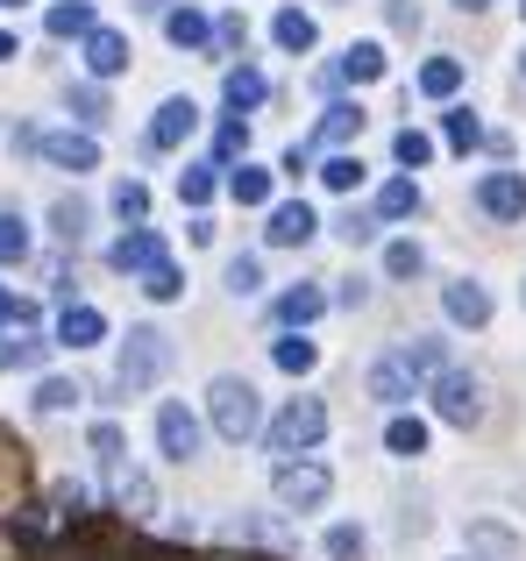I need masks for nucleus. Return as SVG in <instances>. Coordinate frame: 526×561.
Masks as SVG:
<instances>
[{
  "label": "nucleus",
  "instance_id": "nucleus-46",
  "mask_svg": "<svg viewBox=\"0 0 526 561\" xmlns=\"http://www.w3.org/2000/svg\"><path fill=\"white\" fill-rule=\"evenodd\" d=\"M385 14H391L399 36H420V0H385Z\"/></svg>",
  "mask_w": 526,
  "mask_h": 561
},
{
  "label": "nucleus",
  "instance_id": "nucleus-29",
  "mask_svg": "<svg viewBox=\"0 0 526 561\" xmlns=\"http://www.w3.org/2000/svg\"><path fill=\"white\" fill-rule=\"evenodd\" d=\"M85 228H93V206H85V199H57L50 206V234H57V242H79Z\"/></svg>",
  "mask_w": 526,
  "mask_h": 561
},
{
  "label": "nucleus",
  "instance_id": "nucleus-20",
  "mask_svg": "<svg viewBox=\"0 0 526 561\" xmlns=\"http://www.w3.org/2000/svg\"><path fill=\"white\" fill-rule=\"evenodd\" d=\"M413 85H420L427 100H456V93H462V57H448V50H442V57H427Z\"/></svg>",
  "mask_w": 526,
  "mask_h": 561
},
{
  "label": "nucleus",
  "instance_id": "nucleus-49",
  "mask_svg": "<svg viewBox=\"0 0 526 561\" xmlns=\"http://www.w3.org/2000/svg\"><path fill=\"white\" fill-rule=\"evenodd\" d=\"M334 306H348V313H356V306H370V285H363V277H348V285L334 291Z\"/></svg>",
  "mask_w": 526,
  "mask_h": 561
},
{
  "label": "nucleus",
  "instance_id": "nucleus-55",
  "mask_svg": "<svg viewBox=\"0 0 526 561\" xmlns=\"http://www.w3.org/2000/svg\"><path fill=\"white\" fill-rule=\"evenodd\" d=\"M519 79H526V50H519Z\"/></svg>",
  "mask_w": 526,
  "mask_h": 561
},
{
  "label": "nucleus",
  "instance_id": "nucleus-4",
  "mask_svg": "<svg viewBox=\"0 0 526 561\" xmlns=\"http://www.w3.org/2000/svg\"><path fill=\"white\" fill-rule=\"evenodd\" d=\"M434 412H442L448 426H484V377H470V370H456L448 363L442 377H434Z\"/></svg>",
  "mask_w": 526,
  "mask_h": 561
},
{
  "label": "nucleus",
  "instance_id": "nucleus-1",
  "mask_svg": "<svg viewBox=\"0 0 526 561\" xmlns=\"http://www.w3.org/2000/svg\"><path fill=\"white\" fill-rule=\"evenodd\" d=\"M207 420H214V434L221 440H256L263 434V391L250 377H214L207 383Z\"/></svg>",
  "mask_w": 526,
  "mask_h": 561
},
{
  "label": "nucleus",
  "instance_id": "nucleus-48",
  "mask_svg": "<svg viewBox=\"0 0 526 561\" xmlns=\"http://www.w3.org/2000/svg\"><path fill=\"white\" fill-rule=\"evenodd\" d=\"M214 142H221V157L250 150V128H242V114H236V122H221V136H214Z\"/></svg>",
  "mask_w": 526,
  "mask_h": 561
},
{
  "label": "nucleus",
  "instance_id": "nucleus-40",
  "mask_svg": "<svg viewBox=\"0 0 526 561\" xmlns=\"http://www.w3.org/2000/svg\"><path fill=\"white\" fill-rule=\"evenodd\" d=\"M420 271H427V249L420 242H391L385 249V277H420Z\"/></svg>",
  "mask_w": 526,
  "mask_h": 561
},
{
  "label": "nucleus",
  "instance_id": "nucleus-9",
  "mask_svg": "<svg viewBox=\"0 0 526 561\" xmlns=\"http://www.w3.org/2000/svg\"><path fill=\"white\" fill-rule=\"evenodd\" d=\"M363 391H370L377 405H391V412H399V405H413V398H420V377L405 370V363H399V348H391V356H377L370 370H363Z\"/></svg>",
  "mask_w": 526,
  "mask_h": 561
},
{
  "label": "nucleus",
  "instance_id": "nucleus-54",
  "mask_svg": "<svg viewBox=\"0 0 526 561\" xmlns=\"http://www.w3.org/2000/svg\"><path fill=\"white\" fill-rule=\"evenodd\" d=\"M0 8H28V0H0Z\"/></svg>",
  "mask_w": 526,
  "mask_h": 561
},
{
  "label": "nucleus",
  "instance_id": "nucleus-13",
  "mask_svg": "<svg viewBox=\"0 0 526 561\" xmlns=\"http://www.w3.org/2000/svg\"><path fill=\"white\" fill-rule=\"evenodd\" d=\"M85 71H93V79H122L128 71V36L122 28H93V36H85Z\"/></svg>",
  "mask_w": 526,
  "mask_h": 561
},
{
  "label": "nucleus",
  "instance_id": "nucleus-43",
  "mask_svg": "<svg viewBox=\"0 0 526 561\" xmlns=\"http://www.w3.org/2000/svg\"><path fill=\"white\" fill-rule=\"evenodd\" d=\"M122 448H128V434H122V426H114V420H93V455H100V462H107V469H122Z\"/></svg>",
  "mask_w": 526,
  "mask_h": 561
},
{
  "label": "nucleus",
  "instance_id": "nucleus-47",
  "mask_svg": "<svg viewBox=\"0 0 526 561\" xmlns=\"http://www.w3.org/2000/svg\"><path fill=\"white\" fill-rule=\"evenodd\" d=\"M71 107H79L85 122H107V100H100L93 85H71Z\"/></svg>",
  "mask_w": 526,
  "mask_h": 561
},
{
  "label": "nucleus",
  "instance_id": "nucleus-3",
  "mask_svg": "<svg viewBox=\"0 0 526 561\" xmlns=\"http://www.w3.org/2000/svg\"><path fill=\"white\" fill-rule=\"evenodd\" d=\"M271 491H277L285 512H320L334 497V477H328V462H313V455H277Z\"/></svg>",
  "mask_w": 526,
  "mask_h": 561
},
{
  "label": "nucleus",
  "instance_id": "nucleus-10",
  "mask_svg": "<svg viewBox=\"0 0 526 561\" xmlns=\"http://www.w3.org/2000/svg\"><path fill=\"white\" fill-rule=\"evenodd\" d=\"M36 150H43V164H57V171H100V142L93 136H79V128H50V136H36Z\"/></svg>",
  "mask_w": 526,
  "mask_h": 561
},
{
  "label": "nucleus",
  "instance_id": "nucleus-41",
  "mask_svg": "<svg viewBox=\"0 0 526 561\" xmlns=\"http://www.w3.org/2000/svg\"><path fill=\"white\" fill-rule=\"evenodd\" d=\"M448 142H456V150H477V142H484V122H477V114L470 107H448Z\"/></svg>",
  "mask_w": 526,
  "mask_h": 561
},
{
  "label": "nucleus",
  "instance_id": "nucleus-23",
  "mask_svg": "<svg viewBox=\"0 0 526 561\" xmlns=\"http://www.w3.org/2000/svg\"><path fill=\"white\" fill-rule=\"evenodd\" d=\"M164 36L179 43V50H207V43H214V22L199 8H171L164 14Z\"/></svg>",
  "mask_w": 526,
  "mask_h": 561
},
{
  "label": "nucleus",
  "instance_id": "nucleus-27",
  "mask_svg": "<svg viewBox=\"0 0 526 561\" xmlns=\"http://www.w3.org/2000/svg\"><path fill=\"white\" fill-rule=\"evenodd\" d=\"M228 192H236V206H271V171H263V164H236V171H228Z\"/></svg>",
  "mask_w": 526,
  "mask_h": 561
},
{
  "label": "nucleus",
  "instance_id": "nucleus-36",
  "mask_svg": "<svg viewBox=\"0 0 526 561\" xmlns=\"http://www.w3.org/2000/svg\"><path fill=\"white\" fill-rule=\"evenodd\" d=\"M320 548H328L334 561H363V548H370V534H363V526H328V540H320Z\"/></svg>",
  "mask_w": 526,
  "mask_h": 561
},
{
  "label": "nucleus",
  "instance_id": "nucleus-21",
  "mask_svg": "<svg viewBox=\"0 0 526 561\" xmlns=\"http://www.w3.org/2000/svg\"><path fill=\"white\" fill-rule=\"evenodd\" d=\"M271 363H277L285 377H313V370H320V348L306 342V328H291L285 342H271Z\"/></svg>",
  "mask_w": 526,
  "mask_h": 561
},
{
  "label": "nucleus",
  "instance_id": "nucleus-45",
  "mask_svg": "<svg viewBox=\"0 0 526 561\" xmlns=\"http://www.w3.org/2000/svg\"><path fill=\"white\" fill-rule=\"evenodd\" d=\"M114 214H122V220H136V228H142V214H150V192H142L136 179H122V185H114Z\"/></svg>",
  "mask_w": 526,
  "mask_h": 561
},
{
  "label": "nucleus",
  "instance_id": "nucleus-16",
  "mask_svg": "<svg viewBox=\"0 0 526 561\" xmlns=\"http://www.w3.org/2000/svg\"><path fill=\"white\" fill-rule=\"evenodd\" d=\"M107 263H114V271H150V263H164V242H157L150 228H128L122 242L107 249Z\"/></svg>",
  "mask_w": 526,
  "mask_h": 561
},
{
  "label": "nucleus",
  "instance_id": "nucleus-53",
  "mask_svg": "<svg viewBox=\"0 0 526 561\" xmlns=\"http://www.w3.org/2000/svg\"><path fill=\"white\" fill-rule=\"evenodd\" d=\"M136 8H142V14H157V8H164V0H136Z\"/></svg>",
  "mask_w": 526,
  "mask_h": 561
},
{
  "label": "nucleus",
  "instance_id": "nucleus-32",
  "mask_svg": "<svg viewBox=\"0 0 526 561\" xmlns=\"http://www.w3.org/2000/svg\"><path fill=\"white\" fill-rule=\"evenodd\" d=\"M79 383H71V377H43L36 383V398H28V405H36V412H71V405H79Z\"/></svg>",
  "mask_w": 526,
  "mask_h": 561
},
{
  "label": "nucleus",
  "instance_id": "nucleus-35",
  "mask_svg": "<svg viewBox=\"0 0 526 561\" xmlns=\"http://www.w3.org/2000/svg\"><path fill=\"white\" fill-rule=\"evenodd\" d=\"M391 157H399L405 171L434 164V136H420V128H399V136H391Z\"/></svg>",
  "mask_w": 526,
  "mask_h": 561
},
{
  "label": "nucleus",
  "instance_id": "nucleus-19",
  "mask_svg": "<svg viewBox=\"0 0 526 561\" xmlns=\"http://www.w3.org/2000/svg\"><path fill=\"white\" fill-rule=\"evenodd\" d=\"M399 363H405L420 383H434V377L448 370V342H442V334H413V342L399 348Z\"/></svg>",
  "mask_w": 526,
  "mask_h": 561
},
{
  "label": "nucleus",
  "instance_id": "nucleus-33",
  "mask_svg": "<svg viewBox=\"0 0 526 561\" xmlns=\"http://www.w3.org/2000/svg\"><path fill=\"white\" fill-rule=\"evenodd\" d=\"M320 185H328V192H356V185H363V157L334 150L328 164H320Z\"/></svg>",
  "mask_w": 526,
  "mask_h": 561
},
{
  "label": "nucleus",
  "instance_id": "nucleus-44",
  "mask_svg": "<svg viewBox=\"0 0 526 561\" xmlns=\"http://www.w3.org/2000/svg\"><path fill=\"white\" fill-rule=\"evenodd\" d=\"M179 199H185V206H207V199H214V164L179 171Z\"/></svg>",
  "mask_w": 526,
  "mask_h": 561
},
{
  "label": "nucleus",
  "instance_id": "nucleus-56",
  "mask_svg": "<svg viewBox=\"0 0 526 561\" xmlns=\"http://www.w3.org/2000/svg\"><path fill=\"white\" fill-rule=\"evenodd\" d=\"M519 14H526V0H519Z\"/></svg>",
  "mask_w": 526,
  "mask_h": 561
},
{
  "label": "nucleus",
  "instance_id": "nucleus-22",
  "mask_svg": "<svg viewBox=\"0 0 526 561\" xmlns=\"http://www.w3.org/2000/svg\"><path fill=\"white\" fill-rule=\"evenodd\" d=\"M320 313H328V291L320 285H291L285 299H277V320H285V328H313Z\"/></svg>",
  "mask_w": 526,
  "mask_h": 561
},
{
  "label": "nucleus",
  "instance_id": "nucleus-50",
  "mask_svg": "<svg viewBox=\"0 0 526 561\" xmlns=\"http://www.w3.org/2000/svg\"><path fill=\"white\" fill-rule=\"evenodd\" d=\"M0 320H28V306H22V299H14V291H8V285H0Z\"/></svg>",
  "mask_w": 526,
  "mask_h": 561
},
{
  "label": "nucleus",
  "instance_id": "nucleus-51",
  "mask_svg": "<svg viewBox=\"0 0 526 561\" xmlns=\"http://www.w3.org/2000/svg\"><path fill=\"white\" fill-rule=\"evenodd\" d=\"M8 57H14V36H8V28H0V65H8Z\"/></svg>",
  "mask_w": 526,
  "mask_h": 561
},
{
  "label": "nucleus",
  "instance_id": "nucleus-12",
  "mask_svg": "<svg viewBox=\"0 0 526 561\" xmlns=\"http://www.w3.org/2000/svg\"><path fill=\"white\" fill-rule=\"evenodd\" d=\"M263 234H271L277 249H306L320 234V220H313V206H306V199H285V206H271V228H263Z\"/></svg>",
  "mask_w": 526,
  "mask_h": 561
},
{
  "label": "nucleus",
  "instance_id": "nucleus-30",
  "mask_svg": "<svg viewBox=\"0 0 526 561\" xmlns=\"http://www.w3.org/2000/svg\"><path fill=\"white\" fill-rule=\"evenodd\" d=\"M405 214H420V185L413 179H391L385 192H377V220H405Z\"/></svg>",
  "mask_w": 526,
  "mask_h": 561
},
{
  "label": "nucleus",
  "instance_id": "nucleus-28",
  "mask_svg": "<svg viewBox=\"0 0 526 561\" xmlns=\"http://www.w3.org/2000/svg\"><path fill=\"white\" fill-rule=\"evenodd\" d=\"M348 136H363V107L356 100H334V107L320 114V142H348Z\"/></svg>",
  "mask_w": 526,
  "mask_h": 561
},
{
  "label": "nucleus",
  "instance_id": "nucleus-11",
  "mask_svg": "<svg viewBox=\"0 0 526 561\" xmlns=\"http://www.w3.org/2000/svg\"><path fill=\"white\" fill-rule=\"evenodd\" d=\"M442 313L456 320V328H484L491 320V291L477 285V277H456V285H442Z\"/></svg>",
  "mask_w": 526,
  "mask_h": 561
},
{
  "label": "nucleus",
  "instance_id": "nucleus-37",
  "mask_svg": "<svg viewBox=\"0 0 526 561\" xmlns=\"http://www.w3.org/2000/svg\"><path fill=\"white\" fill-rule=\"evenodd\" d=\"M228 291H236V299H256L263 291V256H228Z\"/></svg>",
  "mask_w": 526,
  "mask_h": 561
},
{
  "label": "nucleus",
  "instance_id": "nucleus-34",
  "mask_svg": "<svg viewBox=\"0 0 526 561\" xmlns=\"http://www.w3.org/2000/svg\"><path fill=\"white\" fill-rule=\"evenodd\" d=\"M43 348L50 342H36V334H0V370H28V363H43Z\"/></svg>",
  "mask_w": 526,
  "mask_h": 561
},
{
  "label": "nucleus",
  "instance_id": "nucleus-31",
  "mask_svg": "<svg viewBox=\"0 0 526 561\" xmlns=\"http://www.w3.org/2000/svg\"><path fill=\"white\" fill-rule=\"evenodd\" d=\"M142 291H150L157 306L185 299V271H179V263H150V271H142Z\"/></svg>",
  "mask_w": 526,
  "mask_h": 561
},
{
  "label": "nucleus",
  "instance_id": "nucleus-8",
  "mask_svg": "<svg viewBox=\"0 0 526 561\" xmlns=\"http://www.w3.org/2000/svg\"><path fill=\"white\" fill-rule=\"evenodd\" d=\"M477 214L526 220V171H484V179H477Z\"/></svg>",
  "mask_w": 526,
  "mask_h": 561
},
{
  "label": "nucleus",
  "instance_id": "nucleus-17",
  "mask_svg": "<svg viewBox=\"0 0 526 561\" xmlns=\"http://www.w3.org/2000/svg\"><path fill=\"white\" fill-rule=\"evenodd\" d=\"M271 36H277V50H291V57H306L320 43V22L306 8H277V22H271Z\"/></svg>",
  "mask_w": 526,
  "mask_h": 561
},
{
  "label": "nucleus",
  "instance_id": "nucleus-5",
  "mask_svg": "<svg viewBox=\"0 0 526 561\" xmlns=\"http://www.w3.org/2000/svg\"><path fill=\"white\" fill-rule=\"evenodd\" d=\"M320 434H328V405H320V398H285V412L271 420V448L277 455H306Z\"/></svg>",
  "mask_w": 526,
  "mask_h": 561
},
{
  "label": "nucleus",
  "instance_id": "nucleus-14",
  "mask_svg": "<svg viewBox=\"0 0 526 561\" xmlns=\"http://www.w3.org/2000/svg\"><path fill=\"white\" fill-rule=\"evenodd\" d=\"M57 342L65 348H100L107 342V313H100V306H65V313H57Z\"/></svg>",
  "mask_w": 526,
  "mask_h": 561
},
{
  "label": "nucleus",
  "instance_id": "nucleus-6",
  "mask_svg": "<svg viewBox=\"0 0 526 561\" xmlns=\"http://www.w3.org/2000/svg\"><path fill=\"white\" fill-rule=\"evenodd\" d=\"M199 440H207L199 412H185L179 398H164V405H157V448H164V462H199Z\"/></svg>",
  "mask_w": 526,
  "mask_h": 561
},
{
  "label": "nucleus",
  "instance_id": "nucleus-7",
  "mask_svg": "<svg viewBox=\"0 0 526 561\" xmlns=\"http://www.w3.org/2000/svg\"><path fill=\"white\" fill-rule=\"evenodd\" d=\"M193 136H199V100L171 93L164 107L150 114V136H142V142H150V150H185V142H193Z\"/></svg>",
  "mask_w": 526,
  "mask_h": 561
},
{
  "label": "nucleus",
  "instance_id": "nucleus-18",
  "mask_svg": "<svg viewBox=\"0 0 526 561\" xmlns=\"http://www.w3.org/2000/svg\"><path fill=\"white\" fill-rule=\"evenodd\" d=\"M462 540H470V561H519V540L505 534L499 519H470V534H462Z\"/></svg>",
  "mask_w": 526,
  "mask_h": 561
},
{
  "label": "nucleus",
  "instance_id": "nucleus-26",
  "mask_svg": "<svg viewBox=\"0 0 526 561\" xmlns=\"http://www.w3.org/2000/svg\"><path fill=\"white\" fill-rule=\"evenodd\" d=\"M43 28H50V36H79V43H85L100 22H93V8H85V0H57V8H50V22H43Z\"/></svg>",
  "mask_w": 526,
  "mask_h": 561
},
{
  "label": "nucleus",
  "instance_id": "nucleus-52",
  "mask_svg": "<svg viewBox=\"0 0 526 561\" xmlns=\"http://www.w3.org/2000/svg\"><path fill=\"white\" fill-rule=\"evenodd\" d=\"M456 8H462V14H477V8H491V0H456Z\"/></svg>",
  "mask_w": 526,
  "mask_h": 561
},
{
  "label": "nucleus",
  "instance_id": "nucleus-38",
  "mask_svg": "<svg viewBox=\"0 0 526 561\" xmlns=\"http://www.w3.org/2000/svg\"><path fill=\"white\" fill-rule=\"evenodd\" d=\"M377 228H385V220H377V214H363V206H348V214H342V220H334V234H342V242H348V249H363V242H377Z\"/></svg>",
  "mask_w": 526,
  "mask_h": 561
},
{
  "label": "nucleus",
  "instance_id": "nucleus-15",
  "mask_svg": "<svg viewBox=\"0 0 526 561\" xmlns=\"http://www.w3.org/2000/svg\"><path fill=\"white\" fill-rule=\"evenodd\" d=\"M427 440H434V426L420 420V412H391V426H385V448L399 455V462H420V455H427Z\"/></svg>",
  "mask_w": 526,
  "mask_h": 561
},
{
  "label": "nucleus",
  "instance_id": "nucleus-2",
  "mask_svg": "<svg viewBox=\"0 0 526 561\" xmlns=\"http://www.w3.org/2000/svg\"><path fill=\"white\" fill-rule=\"evenodd\" d=\"M171 370V334L164 328H128L122 334V356H114V383H122L128 398H142V391H157Z\"/></svg>",
  "mask_w": 526,
  "mask_h": 561
},
{
  "label": "nucleus",
  "instance_id": "nucleus-24",
  "mask_svg": "<svg viewBox=\"0 0 526 561\" xmlns=\"http://www.w3.org/2000/svg\"><path fill=\"white\" fill-rule=\"evenodd\" d=\"M342 79L348 85H377L385 79V43H348L342 50Z\"/></svg>",
  "mask_w": 526,
  "mask_h": 561
},
{
  "label": "nucleus",
  "instance_id": "nucleus-39",
  "mask_svg": "<svg viewBox=\"0 0 526 561\" xmlns=\"http://www.w3.org/2000/svg\"><path fill=\"white\" fill-rule=\"evenodd\" d=\"M114 491H122L128 512H157V483L142 477V469H122V483H114Z\"/></svg>",
  "mask_w": 526,
  "mask_h": 561
},
{
  "label": "nucleus",
  "instance_id": "nucleus-25",
  "mask_svg": "<svg viewBox=\"0 0 526 561\" xmlns=\"http://www.w3.org/2000/svg\"><path fill=\"white\" fill-rule=\"evenodd\" d=\"M228 107H263V93H271V79H263L256 65H228Z\"/></svg>",
  "mask_w": 526,
  "mask_h": 561
},
{
  "label": "nucleus",
  "instance_id": "nucleus-42",
  "mask_svg": "<svg viewBox=\"0 0 526 561\" xmlns=\"http://www.w3.org/2000/svg\"><path fill=\"white\" fill-rule=\"evenodd\" d=\"M22 256H28V220L0 214V263H22Z\"/></svg>",
  "mask_w": 526,
  "mask_h": 561
}]
</instances>
